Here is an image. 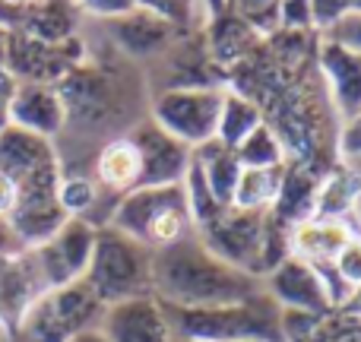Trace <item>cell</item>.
<instances>
[{"mask_svg": "<svg viewBox=\"0 0 361 342\" xmlns=\"http://www.w3.org/2000/svg\"><path fill=\"white\" fill-rule=\"evenodd\" d=\"M260 288V279L219 260L197 238V231L162 250H152V295L169 307L231 305L257 295Z\"/></svg>", "mask_w": 361, "mask_h": 342, "instance_id": "6da1fadb", "label": "cell"}, {"mask_svg": "<svg viewBox=\"0 0 361 342\" xmlns=\"http://www.w3.org/2000/svg\"><path fill=\"white\" fill-rule=\"evenodd\" d=\"M193 231L219 260L263 282V276L282 257H288V231L292 228L286 222H279L273 216V209L257 212L225 206L219 216H212L209 222Z\"/></svg>", "mask_w": 361, "mask_h": 342, "instance_id": "7a4b0ae2", "label": "cell"}, {"mask_svg": "<svg viewBox=\"0 0 361 342\" xmlns=\"http://www.w3.org/2000/svg\"><path fill=\"white\" fill-rule=\"evenodd\" d=\"M171 333L187 342H286L282 307L267 292L216 307H169Z\"/></svg>", "mask_w": 361, "mask_h": 342, "instance_id": "3957f363", "label": "cell"}, {"mask_svg": "<svg viewBox=\"0 0 361 342\" xmlns=\"http://www.w3.org/2000/svg\"><path fill=\"white\" fill-rule=\"evenodd\" d=\"M105 225L124 231L127 238L149 250H162L193 231V219L180 184L133 187L130 193L114 200Z\"/></svg>", "mask_w": 361, "mask_h": 342, "instance_id": "277c9868", "label": "cell"}, {"mask_svg": "<svg viewBox=\"0 0 361 342\" xmlns=\"http://www.w3.org/2000/svg\"><path fill=\"white\" fill-rule=\"evenodd\" d=\"M86 286L102 305L152 295V250L111 225H99L92 260L86 269Z\"/></svg>", "mask_w": 361, "mask_h": 342, "instance_id": "5b68a950", "label": "cell"}, {"mask_svg": "<svg viewBox=\"0 0 361 342\" xmlns=\"http://www.w3.org/2000/svg\"><path fill=\"white\" fill-rule=\"evenodd\" d=\"M102 305L95 292L86 286V279L70 286L51 288L38 298V305L29 311L19 336L29 342H70L86 330H95L102 320Z\"/></svg>", "mask_w": 361, "mask_h": 342, "instance_id": "8992f818", "label": "cell"}, {"mask_svg": "<svg viewBox=\"0 0 361 342\" xmlns=\"http://www.w3.org/2000/svg\"><path fill=\"white\" fill-rule=\"evenodd\" d=\"M225 89L216 86H178L165 89L152 102L149 121H156L165 133H171L190 149H200L203 143L216 140L219 111H222Z\"/></svg>", "mask_w": 361, "mask_h": 342, "instance_id": "52a82bcc", "label": "cell"}, {"mask_svg": "<svg viewBox=\"0 0 361 342\" xmlns=\"http://www.w3.org/2000/svg\"><path fill=\"white\" fill-rule=\"evenodd\" d=\"M95 231H99V225H92L89 219H67L48 241L32 248L51 288L86 279V269L95 248Z\"/></svg>", "mask_w": 361, "mask_h": 342, "instance_id": "ba28073f", "label": "cell"}, {"mask_svg": "<svg viewBox=\"0 0 361 342\" xmlns=\"http://www.w3.org/2000/svg\"><path fill=\"white\" fill-rule=\"evenodd\" d=\"M44 292H51V286L32 248L0 260V333L6 339L19 336L29 311Z\"/></svg>", "mask_w": 361, "mask_h": 342, "instance_id": "9c48e42d", "label": "cell"}, {"mask_svg": "<svg viewBox=\"0 0 361 342\" xmlns=\"http://www.w3.org/2000/svg\"><path fill=\"white\" fill-rule=\"evenodd\" d=\"M130 143L140 152V184L137 187H162V184H180L184 174L190 171L193 149L165 133L156 121H140L130 127Z\"/></svg>", "mask_w": 361, "mask_h": 342, "instance_id": "30bf717a", "label": "cell"}, {"mask_svg": "<svg viewBox=\"0 0 361 342\" xmlns=\"http://www.w3.org/2000/svg\"><path fill=\"white\" fill-rule=\"evenodd\" d=\"M263 292L282 307V311H298L326 317L333 314V305L326 298V288L320 282L317 269L298 257H282L267 276H263Z\"/></svg>", "mask_w": 361, "mask_h": 342, "instance_id": "8fae6325", "label": "cell"}, {"mask_svg": "<svg viewBox=\"0 0 361 342\" xmlns=\"http://www.w3.org/2000/svg\"><path fill=\"white\" fill-rule=\"evenodd\" d=\"M99 330L108 342H169L171 320L156 295H140L118 305H105Z\"/></svg>", "mask_w": 361, "mask_h": 342, "instance_id": "7c38bea8", "label": "cell"}, {"mask_svg": "<svg viewBox=\"0 0 361 342\" xmlns=\"http://www.w3.org/2000/svg\"><path fill=\"white\" fill-rule=\"evenodd\" d=\"M6 124L19 127L25 133L54 140L67 127V102L51 83L44 80H19L10 99Z\"/></svg>", "mask_w": 361, "mask_h": 342, "instance_id": "4fadbf2b", "label": "cell"}, {"mask_svg": "<svg viewBox=\"0 0 361 342\" xmlns=\"http://www.w3.org/2000/svg\"><path fill=\"white\" fill-rule=\"evenodd\" d=\"M317 67L324 73L333 108L343 118V124L358 121L361 118V51L324 38L317 48Z\"/></svg>", "mask_w": 361, "mask_h": 342, "instance_id": "5bb4252c", "label": "cell"}, {"mask_svg": "<svg viewBox=\"0 0 361 342\" xmlns=\"http://www.w3.org/2000/svg\"><path fill=\"white\" fill-rule=\"evenodd\" d=\"M355 235L358 231L349 219L311 216V219H305V222L292 225V231H288V254L311 263V267H317V263H333Z\"/></svg>", "mask_w": 361, "mask_h": 342, "instance_id": "9a60e30c", "label": "cell"}, {"mask_svg": "<svg viewBox=\"0 0 361 342\" xmlns=\"http://www.w3.org/2000/svg\"><path fill=\"white\" fill-rule=\"evenodd\" d=\"M51 165H61V152H57L54 140L25 133L13 124L0 130V174H6L13 184L51 169Z\"/></svg>", "mask_w": 361, "mask_h": 342, "instance_id": "2e32d148", "label": "cell"}, {"mask_svg": "<svg viewBox=\"0 0 361 342\" xmlns=\"http://www.w3.org/2000/svg\"><path fill=\"white\" fill-rule=\"evenodd\" d=\"M95 184L105 193H111L114 200L130 193L140 184V152L130 143V137H114L95 156V169H92Z\"/></svg>", "mask_w": 361, "mask_h": 342, "instance_id": "e0dca14e", "label": "cell"}, {"mask_svg": "<svg viewBox=\"0 0 361 342\" xmlns=\"http://www.w3.org/2000/svg\"><path fill=\"white\" fill-rule=\"evenodd\" d=\"M193 165L203 174V181L209 184L212 197L222 206H231V197H235V184L241 178V162H238L235 149L222 146L219 140H209L200 149H193Z\"/></svg>", "mask_w": 361, "mask_h": 342, "instance_id": "ac0fdd59", "label": "cell"}, {"mask_svg": "<svg viewBox=\"0 0 361 342\" xmlns=\"http://www.w3.org/2000/svg\"><path fill=\"white\" fill-rule=\"evenodd\" d=\"M358 200V178L345 159H339L330 171L320 178L317 184V200H314V216L324 219H349Z\"/></svg>", "mask_w": 361, "mask_h": 342, "instance_id": "d6986e66", "label": "cell"}, {"mask_svg": "<svg viewBox=\"0 0 361 342\" xmlns=\"http://www.w3.org/2000/svg\"><path fill=\"white\" fill-rule=\"evenodd\" d=\"M263 108L254 99L235 92V89H225L222 95V111H219V127H216V140L228 149H235L247 133H254L263 124Z\"/></svg>", "mask_w": 361, "mask_h": 342, "instance_id": "ffe728a7", "label": "cell"}, {"mask_svg": "<svg viewBox=\"0 0 361 342\" xmlns=\"http://www.w3.org/2000/svg\"><path fill=\"white\" fill-rule=\"evenodd\" d=\"M282 181H286V165H282V169H241L231 206L269 212L276 206V200H279Z\"/></svg>", "mask_w": 361, "mask_h": 342, "instance_id": "44dd1931", "label": "cell"}, {"mask_svg": "<svg viewBox=\"0 0 361 342\" xmlns=\"http://www.w3.org/2000/svg\"><path fill=\"white\" fill-rule=\"evenodd\" d=\"M235 156L241 169H282V165H288V146L279 137V130L263 121L254 133H247L235 146Z\"/></svg>", "mask_w": 361, "mask_h": 342, "instance_id": "7402d4cb", "label": "cell"}, {"mask_svg": "<svg viewBox=\"0 0 361 342\" xmlns=\"http://www.w3.org/2000/svg\"><path fill=\"white\" fill-rule=\"evenodd\" d=\"M102 187L89 174H61V187H57V200H61L63 212L70 219H89L92 222V209L99 206Z\"/></svg>", "mask_w": 361, "mask_h": 342, "instance_id": "603a6c76", "label": "cell"}, {"mask_svg": "<svg viewBox=\"0 0 361 342\" xmlns=\"http://www.w3.org/2000/svg\"><path fill=\"white\" fill-rule=\"evenodd\" d=\"M238 13L244 25H254L260 32L279 29V0H225Z\"/></svg>", "mask_w": 361, "mask_h": 342, "instance_id": "cb8c5ba5", "label": "cell"}, {"mask_svg": "<svg viewBox=\"0 0 361 342\" xmlns=\"http://www.w3.org/2000/svg\"><path fill=\"white\" fill-rule=\"evenodd\" d=\"M193 4L197 0H137V10L149 13L169 25H187L193 16Z\"/></svg>", "mask_w": 361, "mask_h": 342, "instance_id": "d4e9b609", "label": "cell"}, {"mask_svg": "<svg viewBox=\"0 0 361 342\" xmlns=\"http://www.w3.org/2000/svg\"><path fill=\"white\" fill-rule=\"evenodd\" d=\"M358 0H311V25L317 32H330L343 16L355 10Z\"/></svg>", "mask_w": 361, "mask_h": 342, "instance_id": "484cf974", "label": "cell"}, {"mask_svg": "<svg viewBox=\"0 0 361 342\" xmlns=\"http://www.w3.org/2000/svg\"><path fill=\"white\" fill-rule=\"evenodd\" d=\"M333 267H336L339 279L345 282V286L352 288V295L361 288V235H355L349 244L343 248V254L333 260Z\"/></svg>", "mask_w": 361, "mask_h": 342, "instance_id": "4316f807", "label": "cell"}, {"mask_svg": "<svg viewBox=\"0 0 361 342\" xmlns=\"http://www.w3.org/2000/svg\"><path fill=\"white\" fill-rule=\"evenodd\" d=\"M279 29L301 32L311 25V0H279Z\"/></svg>", "mask_w": 361, "mask_h": 342, "instance_id": "83f0119b", "label": "cell"}, {"mask_svg": "<svg viewBox=\"0 0 361 342\" xmlns=\"http://www.w3.org/2000/svg\"><path fill=\"white\" fill-rule=\"evenodd\" d=\"M76 4H80L89 16L111 19V23H114V19L130 16V13L137 10V0H76Z\"/></svg>", "mask_w": 361, "mask_h": 342, "instance_id": "f1b7e54d", "label": "cell"}, {"mask_svg": "<svg viewBox=\"0 0 361 342\" xmlns=\"http://www.w3.org/2000/svg\"><path fill=\"white\" fill-rule=\"evenodd\" d=\"M324 38L345 44V48L361 51V13H349V16H343L330 32H324Z\"/></svg>", "mask_w": 361, "mask_h": 342, "instance_id": "f546056e", "label": "cell"}, {"mask_svg": "<svg viewBox=\"0 0 361 342\" xmlns=\"http://www.w3.org/2000/svg\"><path fill=\"white\" fill-rule=\"evenodd\" d=\"M339 159H361V121L343 124V133H339Z\"/></svg>", "mask_w": 361, "mask_h": 342, "instance_id": "4dcf8cb0", "label": "cell"}, {"mask_svg": "<svg viewBox=\"0 0 361 342\" xmlns=\"http://www.w3.org/2000/svg\"><path fill=\"white\" fill-rule=\"evenodd\" d=\"M16 83H19V76L0 61V130L6 127V114H10V99H13Z\"/></svg>", "mask_w": 361, "mask_h": 342, "instance_id": "1f68e13d", "label": "cell"}, {"mask_svg": "<svg viewBox=\"0 0 361 342\" xmlns=\"http://www.w3.org/2000/svg\"><path fill=\"white\" fill-rule=\"evenodd\" d=\"M19 250H25L23 238L16 235V228H13V222L6 216H0V260H6V257L19 254Z\"/></svg>", "mask_w": 361, "mask_h": 342, "instance_id": "d6a6232c", "label": "cell"}, {"mask_svg": "<svg viewBox=\"0 0 361 342\" xmlns=\"http://www.w3.org/2000/svg\"><path fill=\"white\" fill-rule=\"evenodd\" d=\"M13 206H16V184L6 174H0V216L10 219Z\"/></svg>", "mask_w": 361, "mask_h": 342, "instance_id": "836d02e7", "label": "cell"}, {"mask_svg": "<svg viewBox=\"0 0 361 342\" xmlns=\"http://www.w3.org/2000/svg\"><path fill=\"white\" fill-rule=\"evenodd\" d=\"M345 162L352 165V171L358 178V200H355V209H352V225H355V231L361 235V159H345Z\"/></svg>", "mask_w": 361, "mask_h": 342, "instance_id": "e575fe53", "label": "cell"}, {"mask_svg": "<svg viewBox=\"0 0 361 342\" xmlns=\"http://www.w3.org/2000/svg\"><path fill=\"white\" fill-rule=\"evenodd\" d=\"M343 314H349V317H358L361 320V288L349 298V305L343 307Z\"/></svg>", "mask_w": 361, "mask_h": 342, "instance_id": "d590c367", "label": "cell"}, {"mask_svg": "<svg viewBox=\"0 0 361 342\" xmlns=\"http://www.w3.org/2000/svg\"><path fill=\"white\" fill-rule=\"evenodd\" d=\"M70 342H108L105 336H102V330L95 326V330H86V333H80V336H73Z\"/></svg>", "mask_w": 361, "mask_h": 342, "instance_id": "8d00e7d4", "label": "cell"}, {"mask_svg": "<svg viewBox=\"0 0 361 342\" xmlns=\"http://www.w3.org/2000/svg\"><path fill=\"white\" fill-rule=\"evenodd\" d=\"M169 342H187V339H178V336H171V339H169Z\"/></svg>", "mask_w": 361, "mask_h": 342, "instance_id": "74e56055", "label": "cell"}, {"mask_svg": "<svg viewBox=\"0 0 361 342\" xmlns=\"http://www.w3.org/2000/svg\"><path fill=\"white\" fill-rule=\"evenodd\" d=\"M4 339H6V336H4V333H0V342H4Z\"/></svg>", "mask_w": 361, "mask_h": 342, "instance_id": "f35d334b", "label": "cell"}, {"mask_svg": "<svg viewBox=\"0 0 361 342\" xmlns=\"http://www.w3.org/2000/svg\"><path fill=\"white\" fill-rule=\"evenodd\" d=\"M358 121H361V118H358Z\"/></svg>", "mask_w": 361, "mask_h": 342, "instance_id": "ab89813d", "label": "cell"}]
</instances>
